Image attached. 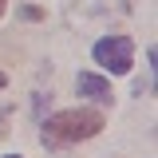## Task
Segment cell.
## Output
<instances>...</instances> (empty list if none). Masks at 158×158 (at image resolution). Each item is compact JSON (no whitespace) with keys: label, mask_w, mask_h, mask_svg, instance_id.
I'll return each instance as SVG.
<instances>
[{"label":"cell","mask_w":158,"mask_h":158,"mask_svg":"<svg viewBox=\"0 0 158 158\" xmlns=\"http://www.w3.org/2000/svg\"><path fill=\"white\" fill-rule=\"evenodd\" d=\"M103 127H107L103 111L71 107V111L52 115L44 127H40V142H44V146H71V142H83V138H95Z\"/></svg>","instance_id":"1"},{"label":"cell","mask_w":158,"mask_h":158,"mask_svg":"<svg viewBox=\"0 0 158 158\" xmlns=\"http://www.w3.org/2000/svg\"><path fill=\"white\" fill-rule=\"evenodd\" d=\"M95 63L99 67H107L111 75H127L131 71V63H135V40L131 36H107L95 44Z\"/></svg>","instance_id":"2"},{"label":"cell","mask_w":158,"mask_h":158,"mask_svg":"<svg viewBox=\"0 0 158 158\" xmlns=\"http://www.w3.org/2000/svg\"><path fill=\"white\" fill-rule=\"evenodd\" d=\"M4 83H8V75H4V71H0V87H4Z\"/></svg>","instance_id":"5"},{"label":"cell","mask_w":158,"mask_h":158,"mask_svg":"<svg viewBox=\"0 0 158 158\" xmlns=\"http://www.w3.org/2000/svg\"><path fill=\"white\" fill-rule=\"evenodd\" d=\"M16 158H20V154H16Z\"/></svg>","instance_id":"6"},{"label":"cell","mask_w":158,"mask_h":158,"mask_svg":"<svg viewBox=\"0 0 158 158\" xmlns=\"http://www.w3.org/2000/svg\"><path fill=\"white\" fill-rule=\"evenodd\" d=\"M75 91H79V95H87L91 103H103V107H107V103L115 99L111 83H107L103 75H91V71H79V79H75Z\"/></svg>","instance_id":"3"},{"label":"cell","mask_w":158,"mask_h":158,"mask_svg":"<svg viewBox=\"0 0 158 158\" xmlns=\"http://www.w3.org/2000/svg\"><path fill=\"white\" fill-rule=\"evenodd\" d=\"M4 8H8V0H0V16H4Z\"/></svg>","instance_id":"4"}]
</instances>
